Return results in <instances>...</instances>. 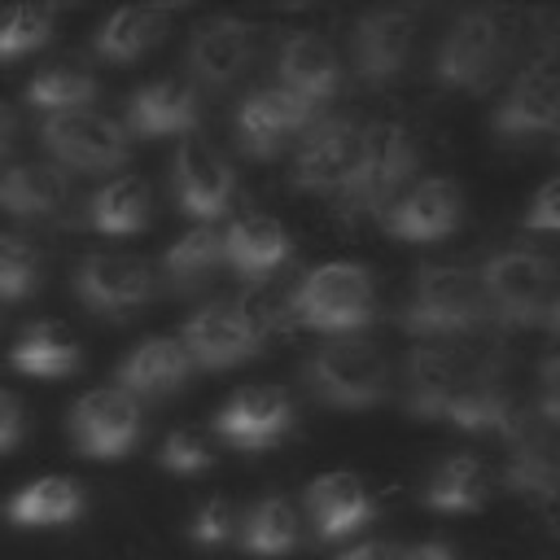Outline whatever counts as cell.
<instances>
[{
    "label": "cell",
    "mask_w": 560,
    "mask_h": 560,
    "mask_svg": "<svg viewBox=\"0 0 560 560\" xmlns=\"http://www.w3.org/2000/svg\"><path fill=\"white\" fill-rule=\"evenodd\" d=\"M83 512V490L79 481L70 477H35L31 486H22L9 503H4V516L13 525H26V529H44V525H66Z\"/></svg>",
    "instance_id": "cell-29"
},
{
    "label": "cell",
    "mask_w": 560,
    "mask_h": 560,
    "mask_svg": "<svg viewBox=\"0 0 560 560\" xmlns=\"http://www.w3.org/2000/svg\"><path fill=\"white\" fill-rule=\"evenodd\" d=\"M96 96V79L74 66V61H52L44 66L31 83H26V105L44 109L48 118L52 114H74V109H88Z\"/></svg>",
    "instance_id": "cell-34"
},
{
    "label": "cell",
    "mask_w": 560,
    "mask_h": 560,
    "mask_svg": "<svg viewBox=\"0 0 560 560\" xmlns=\"http://www.w3.org/2000/svg\"><path fill=\"white\" fill-rule=\"evenodd\" d=\"M503 61V26L494 13H459L433 57V79L451 92H481Z\"/></svg>",
    "instance_id": "cell-7"
},
{
    "label": "cell",
    "mask_w": 560,
    "mask_h": 560,
    "mask_svg": "<svg viewBox=\"0 0 560 560\" xmlns=\"http://www.w3.org/2000/svg\"><path fill=\"white\" fill-rule=\"evenodd\" d=\"M74 293L83 306L109 315V319H122L127 311L144 306L153 298V271L149 262H140L136 254H88L79 258L74 267Z\"/></svg>",
    "instance_id": "cell-12"
},
{
    "label": "cell",
    "mask_w": 560,
    "mask_h": 560,
    "mask_svg": "<svg viewBox=\"0 0 560 560\" xmlns=\"http://www.w3.org/2000/svg\"><path fill=\"white\" fill-rule=\"evenodd\" d=\"M534 424L560 429V350L538 363V402H534Z\"/></svg>",
    "instance_id": "cell-38"
},
{
    "label": "cell",
    "mask_w": 560,
    "mask_h": 560,
    "mask_svg": "<svg viewBox=\"0 0 560 560\" xmlns=\"http://www.w3.org/2000/svg\"><path fill=\"white\" fill-rule=\"evenodd\" d=\"M556 122H560V61L538 57L512 79L503 105L494 109V136L529 140V136L551 131Z\"/></svg>",
    "instance_id": "cell-14"
},
{
    "label": "cell",
    "mask_w": 560,
    "mask_h": 560,
    "mask_svg": "<svg viewBox=\"0 0 560 560\" xmlns=\"http://www.w3.org/2000/svg\"><path fill=\"white\" fill-rule=\"evenodd\" d=\"M18 433H22V402L9 389H0V451L13 446Z\"/></svg>",
    "instance_id": "cell-41"
},
{
    "label": "cell",
    "mask_w": 560,
    "mask_h": 560,
    "mask_svg": "<svg viewBox=\"0 0 560 560\" xmlns=\"http://www.w3.org/2000/svg\"><path fill=\"white\" fill-rule=\"evenodd\" d=\"M525 228H529V232H560V175L547 179V184L534 192V201H529V210H525Z\"/></svg>",
    "instance_id": "cell-40"
},
{
    "label": "cell",
    "mask_w": 560,
    "mask_h": 560,
    "mask_svg": "<svg viewBox=\"0 0 560 560\" xmlns=\"http://www.w3.org/2000/svg\"><path fill=\"white\" fill-rule=\"evenodd\" d=\"M158 459H162L171 472H201V468H210V446H206L192 429H171V433L162 438Z\"/></svg>",
    "instance_id": "cell-37"
},
{
    "label": "cell",
    "mask_w": 560,
    "mask_h": 560,
    "mask_svg": "<svg viewBox=\"0 0 560 560\" xmlns=\"http://www.w3.org/2000/svg\"><path fill=\"white\" fill-rule=\"evenodd\" d=\"M9 363L26 376H66L79 368V341L70 337V328H61L52 319H35L13 341Z\"/></svg>",
    "instance_id": "cell-30"
},
{
    "label": "cell",
    "mask_w": 560,
    "mask_h": 560,
    "mask_svg": "<svg viewBox=\"0 0 560 560\" xmlns=\"http://www.w3.org/2000/svg\"><path fill=\"white\" fill-rule=\"evenodd\" d=\"M171 184H175V201L188 219H219L236 192L232 166L206 144V140H179L175 162H171Z\"/></svg>",
    "instance_id": "cell-17"
},
{
    "label": "cell",
    "mask_w": 560,
    "mask_h": 560,
    "mask_svg": "<svg viewBox=\"0 0 560 560\" xmlns=\"http://www.w3.org/2000/svg\"><path fill=\"white\" fill-rule=\"evenodd\" d=\"M464 372V354L455 346H416L407 359V407L420 420H438L446 394Z\"/></svg>",
    "instance_id": "cell-26"
},
{
    "label": "cell",
    "mask_w": 560,
    "mask_h": 560,
    "mask_svg": "<svg viewBox=\"0 0 560 560\" xmlns=\"http://www.w3.org/2000/svg\"><path fill=\"white\" fill-rule=\"evenodd\" d=\"M88 223L105 236H131L149 223V188L136 175H118L101 184L88 201Z\"/></svg>",
    "instance_id": "cell-31"
},
{
    "label": "cell",
    "mask_w": 560,
    "mask_h": 560,
    "mask_svg": "<svg viewBox=\"0 0 560 560\" xmlns=\"http://www.w3.org/2000/svg\"><path fill=\"white\" fill-rule=\"evenodd\" d=\"M289 315L315 332H354L376 315L372 271L359 262H324L289 298Z\"/></svg>",
    "instance_id": "cell-3"
},
{
    "label": "cell",
    "mask_w": 560,
    "mask_h": 560,
    "mask_svg": "<svg viewBox=\"0 0 560 560\" xmlns=\"http://www.w3.org/2000/svg\"><path fill=\"white\" fill-rule=\"evenodd\" d=\"M166 22H171L166 9H118V13H109V18L96 26L92 48H96V57L118 61V66L140 61V57L166 35Z\"/></svg>",
    "instance_id": "cell-27"
},
{
    "label": "cell",
    "mask_w": 560,
    "mask_h": 560,
    "mask_svg": "<svg viewBox=\"0 0 560 560\" xmlns=\"http://www.w3.org/2000/svg\"><path fill=\"white\" fill-rule=\"evenodd\" d=\"M188 534H192L197 542H206V547L228 542V534H232V503H228V499H206V503L192 512Z\"/></svg>",
    "instance_id": "cell-39"
},
{
    "label": "cell",
    "mask_w": 560,
    "mask_h": 560,
    "mask_svg": "<svg viewBox=\"0 0 560 560\" xmlns=\"http://www.w3.org/2000/svg\"><path fill=\"white\" fill-rule=\"evenodd\" d=\"M490 315L481 276L468 267H420L411 280V298L398 315L407 332L420 337H455L477 328Z\"/></svg>",
    "instance_id": "cell-2"
},
{
    "label": "cell",
    "mask_w": 560,
    "mask_h": 560,
    "mask_svg": "<svg viewBox=\"0 0 560 560\" xmlns=\"http://www.w3.org/2000/svg\"><path fill=\"white\" fill-rule=\"evenodd\" d=\"M219 262H228L223 254V232L214 223H197L188 228L184 236H175L162 254V271L166 280L179 289V293H192V289H206L210 276L219 271Z\"/></svg>",
    "instance_id": "cell-28"
},
{
    "label": "cell",
    "mask_w": 560,
    "mask_h": 560,
    "mask_svg": "<svg viewBox=\"0 0 560 560\" xmlns=\"http://www.w3.org/2000/svg\"><path fill=\"white\" fill-rule=\"evenodd\" d=\"M438 420H451L455 429H468V433H503V438H516L525 429L494 354L464 359V372H459L455 389L446 394Z\"/></svg>",
    "instance_id": "cell-8"
},
{
    "label": "cell",
    "mask_w": 560,
    "mask_h": 560,
    "mask_svg": "<svg viewBox=\"0 0 560 560\" xmlns=\"http://www.w3.org/2000/svg\"><path fill=\"white\" fill-rule=\"evenodd\" d=\"M306 512L319 538H346L372 521V499L354 472H324L306 486Z\"/></svg>",
    "instance_id": "cell-23"
},
{
    "label": "cell",
    "mask_w": 560,
    "mask_h": 560,
    "mask_svg": "<svg viewBox=\"0 0 560 560\" xmlns=\"http://www.w3.org/2000/svg\"><path fill=\"white\" fill-rule=\"evenodd\" d=\"M13 140H18V114L0 101V158L13 149Z\"/></svg>",
    "instance_id": "cell-44"
},
{
    "label": "cell",
    "mask_w": 560,
    "mask_h": 560,
    "mask_svg": "<svg viewBox=\"0 0 560 560\" xmlns=\"http://www.w3.org/2000/svg\"><path fill=\"white\" fill-rule=\"evenodd\" d=\"M39 144L61 162L79 171H114L127 158V136L114 118L96 109H74V114H52L39 127Z\"/></svg>",
    "instance_id": "cell-11"
},
{
    "label": "cell",
    "mask_w": 560,
    "mask_h": 560,
    "mask_svg": "<svg viewBox=\"0 0 560 560\" xmlns=\"http://www.w3.org/2000/svg\"><path fill=\"white\" fill-rule=\"evenodd\" d=\"M241 547L249 556H289L298 547V512L284 494L258 499L241 521Z\"/></svg>",
    "instance_id": "cell-33"
},
{
    "label": "cell",
    "mask_w": 560,
    "mask_h": 560,
    "mask_svg": "<svg viewBox=\"0 0 560 560\" xmlns=\"http://www.w3.org/2000/svg\"><path fill=\"white\" fill-rule=\"evenodd\" d=\"M70 201V175L57 162H26L0 175V210L13 219H44Z\"/></svg>",
    "instance_id": "cell-25"
},
{
    "label": "cell",
    "mask_w": 560,
    "mask_h": 560,
    "mask_svg": "<svg viewBox=\"0 0 560 560\" xmlns=\"http://www.w3.org/2000/svg\"><path fill=\"white\" fill-rule=\"evenodd\" d=\"M223 254H228V262H232V271H236L241 280L258 284V280H267V276L289 258V232H284L271 214L249 210V214H236V219L228 223V232H223Z\"/></svg>",
    "instance_id": "cell-22"
},
{
    "label": "cell",
    "mask_w": 560,
    "mask_h": 560,
    "mask_svg": "<svg viewBox=\"0 0 560 560\" xmlns=\"http://www.w3.org/2000/svg\"><path fill=\"white\" fill-rule=\"evenodd\" d=\"M481 499H486V464L464 451L446 455L424 486V503L438 512H472L481 508Z\"/></svg>",
    "instance_id": "cell-32"
},
{
    "label": "cell",
    "mask_w": 560,
    "mask_h": 560,
    "mask_svg": "<svg viewBox=\"0 0 560 560\" xmlns=\"http://www.w3.org/2000/svg\"><path fill=\"white\" fill-rule=\"evenodd\" d=\"M306 385L315 389V398L346 411L376 407L389 389V363L381 346L363 337H332L306 359Z\"/></svg>",
    "instance_id": "cell-4"
},
{
    "label": "cell",
    "mask_w": 560,
    "mask_h": 560,
    "mask_svg": "<svg viewBox=\"0 0 560 560\" xmlns=\"http://www.w3.org/2000/svg\"><path fill=\"white\" fill-rule=\"evenodd\" d=\"M70 438L92 459H118L140 438V402L122 385L88 389L70 407Z\"/></svg>",
    "instance_id": "cell-10"
},
{
    "label": "cell",
    "mask_w": 560,
    "mask_h": 560,
    "mask_svg": "<svg viewBox=\"0 0 560 560\" xmlns=\"http://www.w3.org/2000/svg\"><path fill=\"white\" fill-rule=\"evenodd\" d=\"M411 560H455V551L446 542L429 538V542H411Z\"/></svg>",
    "instance_id": "cell-43"
},
{
    "label": "cell",
    "mask_w": 560,
    "mask_h": 560,
    "mask_svg": "<svg viewBox=\"0 0 560 560\" xmlns=\"http://www.w3.org/2000/svg\"><path fill=\"white\" fill-rule=\"evenodd\" d=\"M249 52H254V26L241 18H214L197 26L188 39V70L210 88H228L249 66Z\"/></svg>",
    "instance_id": "cell-20"
},
{
    "label": "cell",
    "mask_w": 560,
    "mask_h": 560,
    "mask_svg": "<svg viewBox=\"0 0 560 560\" xmlns=\"http://www.w3.org/2000/svg\"><path fill=\"white\" fill-rule=\"evenodd\" d=\"M315 101L289 92V88H254L241 105H236V144L258 158L271 162L293 136H306L315 127Z\"/></svg>",
    "instance_id": "cell-9"
},
{
    "label": "cell",
    "mask_w": 560,
    "mask_h": 560,
    "mask_svg": "<svg viewBox=\"0 0 560 560\" xmlns=\"http://www.w3.org/2000/svg\"><path fill=\"white\" fill-rule=\"evenodd\" d=\"M411 39H416V13H402V9L363 13L354 22V35H350L354 74L363 83H389V79H398L407 70Z\"/></svg>",
    "instance_id": "cell-18"
},
{
    "label": "cell",
    "mask_w": 560,
    "mask_h": 560,
    "mask_svg": "<svg viewBox=\"0 0 560 560\" xmlns=\"http://www.w3.org/2000/svg\"><path fill=\"white\" fill-rule=\"evenodd\" d=\"M267 337V319L249 306V302H236V298H219V302H206L188 315L184 324V350L192 363L219 372V368H232V363H245Z\"/></svg>",
    "instance_id": "cell-6"
},
{
    "label": "cell",
    "mask_w": 560,
    "mask_h": 560,
    "mask_svg": "<svg viewBox=\"0 0 560 560\" xmlns=\"http://www.w3.org/2000/svg\"><path fill=\"white\" fill-rule=\"evenodd\" d=\"M416 162H420V153H416V140H411L407 127H398V122H372L363 131V140H359V153H354L350 175L332 192L337 214L341 219L385 214L402 197V184L411 179Z\"/></svg>",
    "instance_id": "cell-1"
},
{
    "label": "cell",
    "mask_w": 560,
    "mask_h": 560,
    "mask_svg": "<svg viewBox=\"0 0 560 560\" xmlns=\"http://www.w3.org/2000/svg\"><path fill=\"white\" fill-rule=\"evenodd\" d=\"M477 276H481L490 315H494L499 324H508V328L538 324V319L547 315V306H551L556 267H551L542 254L503 249V254H490Z\"/></svg>",
    "instance_id": "cell-5"
},
{
    "label": "cell",
    "mask_w": 560,
    "mask_h": 560,
    "mask_svg": "<svg viewBox=\"0 0 560 560\" xmlns=\"http://www.w3.org/2000/svg\"><path fill=\"white\" fill-rule=\"evenodd\" d=\"M341 560H411V542L407 547H398V542H359Z\"/></svg>",
    "instance_id": "cell-42"
},
{
    "label": "cell",
    "mask_w": 560,
    "mask_h": 560,
    "mask_svg": "<svg viewBox=\"0 0 560 560\" xmlns=\"http://www.w3.org/2000/svg\"><path fill=\"white\" fill-rule=\"evenodd\" d=\"M192 359L184 350V341L175 337H144L122 363H118V385L127 394H140V398H162V394H175L188 376Z\"/></svg>",
    "instance_id": "cell-24"
},
{
    "label": "cell",
    "mask_w": 560,
    "mask_h": 560,
    "mask_svg": "<svg viewBox=\"0 0 560 560\" xmlns=\"http://www.w3.org/2000/svg\"><path fill=\"white\" fill-rule=\"evenodd\" d=\"M201 118V105H197V88L179 74L171 79H153L144 88L131 92L127 101V127L144 140H158V136H188Z\"/></svg>",
    "instance_id": "cell-19"
},
{
    "label": "cell",
    "mask_w": 560,
    "mask_h": 560,
    "mask_svg": "<svg viewBox=\"0 0 560 560\" xmlns=\"http://www.w3.org/2000/svg\"><path fill=\"white\" fill-rule=\"evenodd\" d=\"M293 424V398L280 385H245L214 411V433L232 451H262Z\"/></svg>",
    "instance_id": "cell-15"
},
{
    "label": "cell",
    "mask_w": 560,
    "mask_h": 560,
    "mask_svg": "<svg viewBox=\"0 0 560 560\" xmlns=\"http://www.w3.org/2000/svg\"><path fill=\"white\" fill-rule=\"evenodd\" d=\"M35 280H39V254H35V245L22 241V236L0 232V298L18 302V298L35 293Z\"/></svg>",
    "instance_id": "cell-36"
},
{
    "label": "cell",
    "mask_w": 560,
    "mask_h": 560,
    "mask_svg": "<svg viewBox=\"0 0 560 560\" xmlns=\"http://www.w3.org/2000/svg\"><path fill=\"white\" fill-rule=\"evenodd\" d=\"M542 324H547L551 332H560V293L551 298V306H547V315H542Z\"/></svg>",
    "instance_id": "cell-45"
},
{
    "label": "cell",
    "mask_w": 560,
    "mask_h": 560,
    "mask_svg": "<svg viewBox=\"0 0 560 560\" xmlns=\"http://www.w3.org/2000/svg\"><path fill=\"white\" fill-rule=\"evenodd\" d=\"M276 74H280V88H289V92H298L315 105L332 101L337 88H341V61H337L332 44L315 31H298L280 44Z\"/></svg>",
    "instance_id": "cell-21"
},
{
    "label": "cell",
    "mask_w": 560,
    "mask_h": 560,
    "mask_svg": "<svg viewBox=\"0 0 560 560\" xmlns=\"http://www.w3.org/2000/svg\"><path fill=\"white\" fill-rule=\"evenodd\" d=\"M359 122L354 118H324L315 122L306 136H302V149L293 158V175L289 184L302 188V192H337L341 179L350 175L354 166V153H359Z\"/></svg>",
    "instance_id": "cell-16"
},
{
    "label": "cell",
    "mask_w": 560,
    "mask_h": 560,
    "mask_svg": "<svg viewBox=\"0 0 560 560\" xmlns=\"http://www.w3.org/2000/svg\"><path fill=\"white\" fill-rule=\"evenodd\" d=\"M459 214H464V197H459V184L446 179V175H429V179H416L385 214V232L394 241H411V245H429V241H446L455 228H459Z\"/></svg>",
    "instance_id": "cell-13"
},
{
    "label": "cell",
    "mask_w": 560,
    "mask_h": 560,
    "mask_svg": "<svg viewBox=\"0 0 560 560\" xmlns=\"http://www.w3.org/2000/svg\"><path fill=\"white\" fill-rule=\"evenodd\" d=\"M52 9L44 4H18V9H4L0 13V61H13V57H26L31 48H39L48 35H52Z\"/></svg>",
    "instance_id": "cell-35"
}]
</instances>
